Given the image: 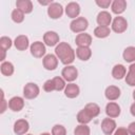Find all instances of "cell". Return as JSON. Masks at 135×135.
<instances>
[{"label": "cell", "mask_w": 135, "mask_h": 135, "mask_svg": "<svg viewBox=\"0 0 135 135\" xmlns=\"http://www.w3.org/2000/svg\"><path fill=\"white\" fill-rule=\"evenodd\" d=\"M55 55L61 61V63L70 65L74 62L76 53L68 42H59V44L55 47Z\"/></svg>", "instance_id": "1"}, {"label": "cell", "mask_w": 135, "mask_h": 135, "mask_svg": "<svg viewBox=\"0 0 135 135\" xmlns=\"http://www.w3.org/2000/svg\"><path fill=\"white\" fill-rule=\"evenodd\" d=\"M88 27H89V21L84 17H78L76 19H73L72 22L70 23V30L76 34L84 33V31Z\"/></svg>", "instance_id": "2"}, {"label": "cell", "mask_w": 135, "mask_h": 135, "mask_svg": "<svg viewBox=\"0 0 135 135\" xmlns=\"http://www.w3.org/2000/svg\"><path fill=\"white\" fill-rule=\"evenodd\" d=\"M112 31L117 33V34H121L123 32L127 31L128 28V21L126 18L121 17V16H117L112 20Z\"/></svg>", "instance_id": "3"}, {"label": "cell", "mask_w": 135, "mask_h": 135, "mask_svg": "<svg viewBox=\"0 0 135 135\" xmlns=\"http://www.w3.org/2000/svg\"><path fill=\"white\" fill-rule=\"evenodd\" d=\"M40 93L39 86L34 82H28L23 86V96L26 99H35Z\"/></svg>", "instance_id": "4"}, {"label": "cell", "mask_w": 135, "mask_h": 135, "mask_svg": "<svg viewBox=\"0 0 135 135\" xmlns=\"http://www.w3.org/2000/svg\"><path fill=\"white\" fill-rule=\"evenodd\" d=\"M61 76L62 78L68 81V82H73L74 80L77 79L78 77V71L76 69V66L74 65H65L63 69H62V72H61Z\"/></svg>", "instance_id": "5"}, {"label": "cell", "mask_w": 135, "mask_h": 135, "mask_svg": "<svg viewBox=\"0 0 135 135\" xmlns=\"http://www.w3.org/2000/svg\"><path fill=\"white\" fill-rule=\"evenodd\" d=\"M30 51L35 58H42L43 56H45V53H46L45 44L41 41H35L31 44Z\"/></svg>", "instance_id": "6"}, {"label": "cell", "mask_w": 135, "mask_h": 135, "mask_svg": "<svg viewBox=\"0 0 135 135\" xmlns=\"http://www.w3.org/2000/svg\"><path fill=\"white\" fill-rule=\"evenodd\" d=\"M63 14V7L59 2H52L47 6V15L51 19H59Z\"/></svg>", "instance_id": "7"}, {"label": "cell", "mask_w": 135, "mask_h": 135, "mask_svg": "<svg viewBox=\"0 0 135 135\" xmlns=\"http://www.w3.org/2000/svg\"><path fill=\"white\" fill-rule=\"evenodd\" d=\"M42 64L43 68L47 71H54L58 66V58L56 55L53 54H47L43 57L42 59Z\"/></svg>", "instance_id": "8"}, {"label": "cell", "mask_w": 135, "mask_h": 135, "mask_svg": "<svg viewBox=\"0 0 135 135\" xmlns=\"http://www.w3.org/2000/svg\"><path fill=\"white\" fill-rule=\"evenodd\" d=\"M43 43L47 46H57L59 44V35L54 31H47L43 35Z\"/></svg>", "instance_id": "9"}, {"label": "cell", "mask_w": 135, "mask_h": 135, "mask_svg": "<svg viewBox=\"0 0 135 135\" xmlns=\"http://www.w3.org/2000/svg\"><path fill=\"white\" fill-rule=\"evenodd\" d=\"M101 130L105 135H112L116 130V121L113 118H104L101 121Z\"/></svg>", "instance_id": "10"}, {"label": "cell", "mask_w": 135, "mask_h": 135, "mask_svg": "<svg viewBox=\"0 0 135 135\" xmlns=\"http://www.w3.org/2000/svg\"><path fill=\"white\" fill-rule=\"evenodd\" d=\"M30 129V123L25 119H18L14 123V133L16 135H25Z\"/></svg>", "instance_id": "11"}, {"label": "cell", "mask_w": 135, "mask_h": 135, "mask_svg": "<svg viewBox=\"0 0 135 135\" xmlns=\"http://www.w3.org/2000/svg\"><path fill=\"white\" fill-rule=\"evenodd\" d=\"M96 22L98 26H107L109 27L110 24H112V16L107 11H101L98 13L96 17Z\"/></svg>", "instance_id": "12"}, {"label": "cell", "mask_w": 135, "mask_h": 135, "mask_svg": "<svg viewBox=\"0 0 135 135\" xmlns=\"http://www.w3.org/2000/svg\"><path fill=\"white\" fill-rule=\"evenodd\" d=\"M8 108L13 112H20L24 108V99L20 96H14L8 100Z\"/></svg>", "instance_id": "13"}, {"label": "cell", "mask_w": 135, "mask_h": 135, "mask_svg": "<svg viewBox=\"0 0 135 135\" xmlns=\"http://www.w3.org/2000/svg\"><path fill=\"white\" fill-rule=\"evenodd\" d=\"M65 14H66L68 17H70L72 19L78 18V16L80 14V5L77 2L68 3L66 6H65Z\"/></svg>", "instance_id": "14"}, {"label": "cell", "mask_w": 135, "mask_h": 135, "mask_svg": "<svg viewBox=\"0 0 135 135\" xmlns=\"http://www.w3.org/2000/svg\"><path fill=\"white\" fill-rule=\"evenodd\" d=\"M120 107L118 103L114 102V101H111L109 102L107 105H105V114L108 117L110 118H116L120 115Z\"/></svg>", "instance_id": "15"}, {"label": "cell", "mask_w": 135, "mask_h": 135, "mask_svg": "<svg viewBox=\"0 0 135 135\" xmlns=\"http://www.w3.org/2000/svg\"><path fill=\"white\" fill-rule=\"evenodd\" d=\"M120 89L116 85H109L105 91H104V95H105V98L110 101H114V100H117L119 97H120Z\"/></svg>", "instance_id": "16"}, {"label": "cell", "mask_w": 135, "mask_h": 135, "mask_svg": "<svg viewBox=\"0 0 135 135\" xmlns=\"http://www.w3.org/2000/svg\"><path fill=\"white\" fill-rule=\"evenodd\" d=\"M14 45L18 51H25L30 45V41L27 36L25 35H19L14 40Z\"/></svg>", "instance_id": "17"}, {"label": "cell", "mask_w": 135, "mask_h": 135, "mask_svg": "<svg viewBox=\"0 0 135 135\" xmlns=\"http://www.w3.org/2000/svg\"><path fill=\"white\" fill-rule=\"evenodd\" d=\"M75 42L78 46H88V47H90V45L92 44V36L90 34H86V33H80L76 36Z\"/></svg>", "instance_id": "18"}, {"label": "cell", "mask_w": 135, "mask_h": 135, "mask_svg": "<svg viewBox=\"0 0 135 135\" xmlns=\"http://www.w3.org/2000/svg\"><path fill=\"white\" fill-rule=\"evenodd\" d=\"M75 53H76V57L82 61H88L92 56V50L88 46H78Z\"/></svg>", "instance_id": "19"}, {"label": "cell", "mask_w": 135, "mask_h": 135, "mask_svg": "<svg viewBox=\"0 0 135 135\" xmlns=\"http://www.w3.org/2000/svg\"><path fill=\"white\" fill-rule=\"evenodd\" d=\"M16 8L20 9L23 14H31L33 11V3L31 0H17Z\"/></svg>", "instance_id": "20"}, {"label": "cell", "mask_w": 135, "mask_h": 135, "mask_svg": "<svg viewBox=\"0 0 135 135\" xmlns=\"http://www.w3.org/2000/svg\"><path fill=\"white\" fill-rule=\"evenodd\" d=\"M127 8V1L126 0H114L111 4L112 13L116 14L117 16L122 14Z\"/></svg>", "instance_id": "21"}, {"label": "cell", "mask_w": 135, "mask_h": 135, "mask_svg": "<svg viewBox=\"0 0 135 135\" xmlns=\"http://www.w3.org/2000/svg\"><path fill=\"white\" fill-rule=\"evenodd\" d=\"M127 75V69L123 64H115L112 69V76L114 79L120 80Z\"/></svg>", "instance_id": "22"}, {"label": "cell", "mask_w": 135, "mask_h": 135, "mask_svg": "<svg viewBox=\"0 0 135 135\" xmlns=\"http://www.w3.org/2000/svg\"><path fill=\"white\" fill-rule=\"evenodd\" d=\"M80 93V89L77 84L71 82L69 84H66L65 89H64V95L68 98H76Z\"/></svg>", "instance_id": "23"}, {"label": "cell", "mask_w": 135, "mask_h": 135, "mask_svg": "<svg viewBox=\"0 0 135 135\" xmlns=\"http://www.w3.org/2000/svg\"><path fill=\"white\" fill-rule=\"evenodd\" d=\"M83 109L86 111V113H88L92 118L97 117V116L99 115V113H100V108H99V105H98L97 103H95V102H90V103H88Z\"/></svg>", "instance_id": "24"}, {"label": "cell", "mask_w": 135, "mask_h": 135, "mask_svg": "<svg viewBox=\"0 0 135 135\" xmlns=\"http://www.w3.org/2000/svg\"><path fill=\"white\" fill-rule=\"evenodd\" d=\"M122 58L124 61L133 63L135 62V46H128L122 53Z\"/></svg>", "instance_id": "25"}, {"label": "cell", "mask_w": 135, "mask_h": 135, "mask_svg": "<svg viewBox=\"0 0 135 135\" xmlns=\"http://www.w3.org/2000/svg\"><path fill=\"white\" fill-rule=\"evenodd\" d=\"M0 71H1V74L4 76H12L15 71L14 64L9 61H4L0 65Z\"/></svg>", "instance_id": "26"}, {"label": "cell", "mask_w": 135, "mask_h": 135, "mask_svg": "<svg viewBox=\"0 0 135 135\" xmlns=\"http://www.w3.org/2000/svg\"><path fill=\"white\" fill-rule=\"evenodd\" d=\"M110 34H111V30L110 27H107V26H97L94 30V36L99 39L107 38Z\"/></svg>", "instance_id": "27"}, {"label": "cell", "mask_w": 135, "mask_h": 135, "mask_svg": "<svg viewBox=\"0 0 135 135\" xmlns=\"http://www.w3.org/2000/svg\"><path fill=\"white\" fill-rule=\"evenodd\" d=\"M76 118H77V121H78L80 124H88V123L92 120V117L86 113V111H85L84 109H82V110H80V111L78 112Z\"/></svg>", "instance_id": "28"}, {"label": "cell", "mask_w": 135, "mask_h": 135, "mask_svg": "<svg viewBox=\"0 0 135 135\" xmlns=\"http://www.w3.org/2000/svg\"><path fill=\"white\" fill-rule=\"evenodd\" d=\"M11 18L15 23H21L24 20V14L20 9L15 8V9H13V12L11 14Z\"/></svg>", "instance_id": "29"}, {"label": "cell", "mask_w": 135, "mask_h": 135, "mask_svg": "<svg viewBox=\"0 0 135 135\" xmlns=\"http://www.w3.org/2000/svg\"><path fill=\"white\" fill-rule=\"evenodd\" d=\"M53 81H54V84H55V91H63L66 86L65 84V80L62 78V77H59V76H56L53 78Z\"/></svg>", "instance_id": "30"}, {"label": "cell", "mask_w": 135, "mask_h": 135, "mask_svg": "<svg viewBox=\"0 0 135 135\" xmlns=\"http://www.w3.org/2000/svg\"><path fill=\"white\" fill-rule=\"evenodd\" d=\"M91 130L86 124H78L74 130V135H90Z\"/></svg>", "instance_id": "31"}, {"label": "cell", "mask_w": 135, "mask_h": 135, "mask_svg": "<svg viewBox=\"0 0 135 135\" xmlns=\"http://www.w3.org/2000/svg\"><path fill=\"white\" fill-rule=\"evenodd\" d=\"M13 45V41L9 37L7 36H2L0 38V49L3 51H7L8 49H11Z\"/></svg>", "instance_id": "32"}, {"label": "cell", "mask_w": 135, "mask_h": 135, "mask_svg": "<svg viewBox=\"0 0 135 135\" xmlns=\"http://www.w3.org/2000/svg\"><path fill=\"white\" fill-rule=\"evenodd\" d=\"M52 135H66V130L62 124H55L52 128Z\"/></svg>", "instance_id": "33"}, {"label": "cell", "mask_w": 135, "mask_h": 135, "mask_svg": "<svg viewBox=\"0 0 135 135\" xmlns=\"http://www.w3.org/2000/svg\"><path fill=\"white\" fill-rule=\"evenodd\" d=\"M126 82L130 86H135V73L132 71H129L126 75Z\"/></svg>", "instance_id": "34"}, {"label": "cell", "mask_w": 135, "mask_h": 135, "mask_svg": "<svg viewBox=\"0 0 135 135\" xmlns=\"http://www.w3.org/2000/svg\"><path fill=\"white\" fill-rule=\"evenodd\" d=\"M43 90L47 93H51V92L55 91V84H54L53 79H49L43 83Z\"/></svg>", "instance_id": "35"}, {"label": "cell", "mask_w": 135, "mask_h": 135, "mask_svg": "<svg viewBox=\"0 0 135 135\" xmlns=\"http://www.w3.org/2000/svg\"><path fill=\"white\" fill-rule=\"evenodd\" d=\"M95 3L101 8H108L112 4V1L111 0H95Z\"/></svg>", "instance_id": "36"}, {"label": "cell", "mask_w": 135, "mask_h": 135, "mask_svg": "<svg viewBox=\"0 0 135 135\" xmlns=\"http://www.w3.org/2000/svg\"><path fill=\"white\" fill-rule=\"evenodd\" d=\"M113 135H130V134H129V132L126 128H118V129L115 130Z\"/></svg>", "instance_id": "37"}, {"label": "cell", "mask_w": 135, "mask_h": 135, "mask_svg": "<svg viewBox=\"0 0 135 135\" xmlns=\"http://www.w3.org/2000/svg\"><path fill=\"white\" fill-rule=\"evenodd\" d=\"M128 132L130 135H135V121L131 122L129 126H128Z\"/></svg>", "instance_id": "38"}, {"label": "cell", "mask_w": 135, "mask_h": 135, "mask_svg": "<svg viewBox=\"0 0 135 135\" xmlns=\"http://www.w3.org/2000/svg\"><path fill=\"white\" fill-rule=\"evenodd\" d=\"M6 105L8 107V102L5 101V99H4V95L2 94V108H1V111H0L1 114L5 112V110H6Z\"/></svg>", "instance_id": "39"}, {"label": "cell", "mask_w": 135, "mask_h": 135, "mask_svg": "<svg viewBox=\"0 0 135 135\" xmlns=\"http://www.w3.org/2000/svg\"><path fill=\"white\" fill-rule=\"evenodd\" d=\"M130 112H131L132 116L135 117V102H133V103L131 104V107H130Z\"/></svg>", "instance_id": "40"}, {"label": "cell", "mask_w": 135, "mask_h": 135, "mask_svg": "<svg viewBox=\"0 0 135 135\" xmlns=\"http://www.w3.org/2000/svg\"><path fill=\"white\" fill-rule=\"evenodd\" d=\"M39 2V4H41V5H50L51 3H52V1H38Z\"/></svg>", "instance_id": "41"}, {"label": "cell", "mask_w": 135, "mask_h": 135, "mask_svg": "<svg viewBox=\"0 0 135 135\" xmlns=\"http://www.w3.org/2000/svg\"><path fill=\"white\" fill-rule=\"evenodd\" d=\"M1 53H2V55H1V61L2 62H4V59H5V55H6V51H3V50H1Z\"/></svg>", "instance_id": "42"}, {"label": "cell", "mask_w": 135, "mask_h": 135, "mask_svg": "<svg viewBox=\"0 0 135 135\" xmlns=\"http://www.w3.org/2000/svg\"><path fill=\"white\" fill-rule=\"evenodd\" d=\"M129 71H132V72H134V73H135V62L131 63V65L129 66Z\"/></svg>", "instance_id": "43"}, {"label": "cell", "mask_w": 135, "mask_h": 135, "mask_svg": "<svg viewBox=\"0 0 135 135\" xmlns=\"http://www.w3.org/2000/svg\"><path fill=\"white\" fill-rule=\"evenodd\" d=\"M40 135H52V134H50V133H46V132H45V133H41Z\"/></svg>", "instance_id": "44"}, {"label": "cell", "mask_w": 135, "mask_h": 135, "mask_svg": "<svg viewBox=\"0 0 135 135\" xmlns=\"http://www.w3.org/2000/svg\"><path fill=\"white\" fill-rule=\"evenodd\" d=\"M133 98H134V100H135V90L133 91Z\"/></svg>", "instance_id": "45"}, {"label": "cell", "mask_w": 135, "mask_h": 135, "mask_svg": "<svg viewBox=\"0 0 135 135\" xmlns=\"http://www.w3.org/2000/svg\"><path fill=\"white\" fill-rule=\"evenodd\" d=\"M25 135H33V134H25Z\"/></svg>", "instance_id": "46"}]
</instances>
